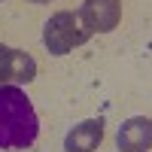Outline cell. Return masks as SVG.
<instances>
[{
  "mask_svg": "<svg viewBox=\"0 0 152 152\" xmlns=\"http://www.w3.org/2000/svg\"><path fill=\"white\" fill-rule=\"evenodd\" d=\"M34 76H37V61L28 52L0 46V85H9V82H24L28 85Z\"/></svg>",
  "mask_w": 152,
  "mask_h": 152,
  "instance_id": "277c9868",
  "label": "cell"
},
{
  "mask_svg": "<svg viewBox=\"0 0 152 152\" xmlns=\"http://www.w3.org/2000/svg\"><path fill=\"white\" fill-rule=\"evenodd\" d=\"M104 140V119H85L79 125H73V131L64 137L67 152H94Z\"/></svg>",
  "mask_w": 152,
  "mask_h": 152,
  "instance_id": "8992f818",
  "label": "cell"
},
{
  "mask_svg": "<svg viewBox=\"0 0 152 152\" xmlns=\"http://www.w3.org/2000/svg\"><path fill=\"white\" fill-rule=\"evenodd\" d=\"M31 3H49V0H31Z\"/></svg>",
  "mask_w": 152,
  "mask_h": 152,
  "instance_id": "52a82bcc",
  "label": "cell"
},
{
  "mask_svg": "<svg viewBox=\"0 0 152 152\" xmlns=\"http://www.w3.org/2000/svg\"><path fill=\"white\" fill-rule=\"evenodd\" d=\"M116 146L119 152H146L152 146V119L134 116L128 122H122L116 134Z\"/></svg>",
  "mask_w": 152,
  "mask_h": 152,
  "instance_id": "5b68a950",
  "label": "cell"
},
{
  "mask_svg": "<svg viewBox=\"0 0 152 152\" xmlns=\"http://www.w3.org/2000/svg\"><path fill=\"white\" fill-rule=\"evenodd\" d=\"M88 37H91L88 28L82 24L79 12H73V9L55 12V15L46 21V28H43V43H46V49H49L52 55H67V52H73V49L82 46Z\"/></svg>",
  "mask_w": 152,
  "mask_h": 152,
  "instance_id": "7a4b0ae2",
  "label": "cell"
},
{
  "mask_svg": "<svg viewBox=\"0 0 152 152\" xmlns=\"http://www.w3.org/2000/svg\"><path fill=\"white\" fill-rule=\"evenodd\" d=\"M76 12L88 34H110L122 18V0H85Z\"/></svg>",
  "mask_w": 152,
  "mask_h": 152,
  "instance_id": "3957f363",
  "label": "cell"
},
{
  "mask_svg": "<svg viewBox=\"0 0 152 152\" xmlns=\"http://www.w3.org/2000/svg\"><path fill=\"white\" fill-rule=\"evenodd\" d=\"M40 137V116L18 85H0V152H28Z\"/></svg>",
  "mask_w": 152,
  "mask_h": 152,
  "instance_id": "6da1fadb",
  "label": "cell"
}]
</instances>
